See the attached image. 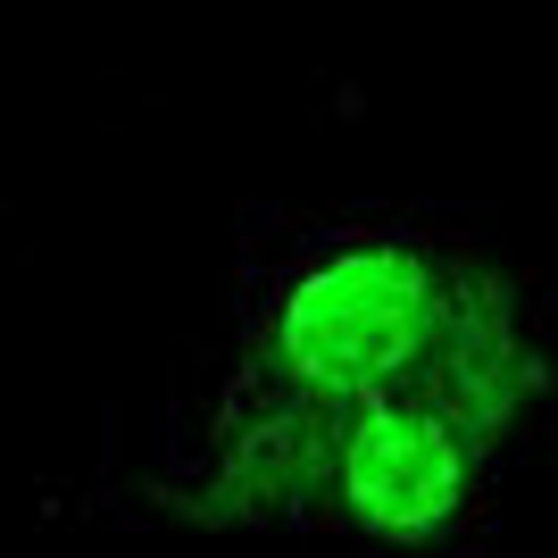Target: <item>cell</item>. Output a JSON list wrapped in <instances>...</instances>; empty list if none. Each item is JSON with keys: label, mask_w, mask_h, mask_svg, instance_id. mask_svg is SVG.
I'll return each instance as SVG.
<instances>
[{"label": "cell", "mask_w": 558, "mask_h": 558, "mask_svg": "<svg viewBox=\"0 0 558 558\" xmlns=\"http://www.w3.org/2000/svg\"><path fill=\"white\" fill-rule=\"evenodd\" d=\"M517 276L475 233L442 226H308L276 233L267 276L242 292V350L217 392V492L251 517H283L308 442L342 409L434 375L500 317Z\"/></svg>", "instance_id": "1"}, {"label": "cell", "mask_w": 558, "mask_h": 558, "mask_svg": "<svg viewBox=\"0 0 558 558\" xmlns=\"http://www.w3.org/2000/svg\"><path fill=\"white\" fill-rule=\"evenodd\" d=\"M525 308L484 326L434 375L359 400L308 442L283 517L350 534L367 558H466L492 509V466L534 392Z\"/></svg>", "instance_id": "2"}]
</instances>
